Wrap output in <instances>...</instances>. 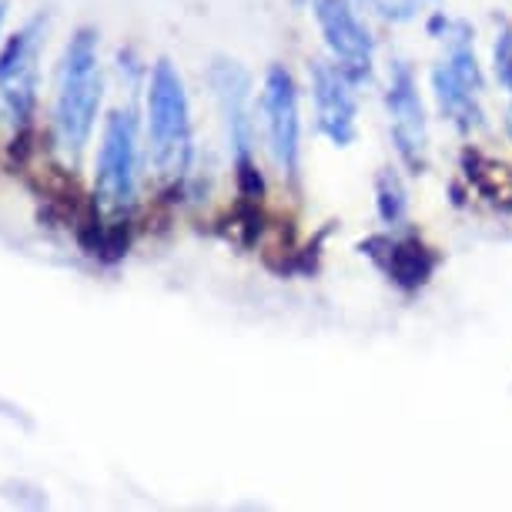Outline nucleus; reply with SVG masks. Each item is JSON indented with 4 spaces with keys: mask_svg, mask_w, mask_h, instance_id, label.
Returning a JSON list of instances; mask_svg holds the SVG:
<instances>
[{
    "mask_svg": "<svg viewBox=\"0 0 512 512\" xmlns=\"http://www.w3.org/2000/svg\"><path fill=\"white\" fill-rule=\"evenodd\" d=\"M101 98L104 77L98 57V34L91 27H81L64 47L54 88V141L71 164H77V158L88 148L94 124H98Z\"/></svg>",
    "mask_w": 512,
    "mask_h": 512,
    "instance_id": "f257e3e1",
    "label": "nucleus"
},
{
    "mask_svg": "<svg viewBox=\"0 0 512 512\" xmlns=\"http://www.w3.org/2000/svg\"><path fill=\"white\" fill-rule=\"evenodd\" d=\"M429 34L446 44V61L432 67V98H436L439 114L459 131L482 128L486 124V111H482L486 77L472 51L469 24L456 21L446 11H436L429 17Z\"/></svg>",
    "mask_w": 512,
    "mask_h": 512,
    "instance_id": "f03ea898",
    "label": "nucleus"
},
{
    "mask_svg": "<svg viewBox=\"0 0 512 512\" xmlns=\"http://www.w3.org/2000/svg\"><path fill=\"white\" fill-rule=\"evenodd\" d=\"M148 158L154 171L168 181H181L195 161L191 101L178 67L164 57L148 77Z\"/></svg>",
    "mask_w": 512,
    "mask_h": 512,
    "instance_id": "7ed1b4c3",
    "label": "nucleus"
},
{
    "mask_svg": "<svg viewBox=\"0 0 512 512\" xmlns=\"http://www.w3.org/2000/svg\"><path fill=\"white\" fill-rule=\"evenodd\" d=\"M98 175H94V195L104 208L124 211L138 198V171H141V134L134 108H114L104 121L101 148H98Z\"/></svg>",
    "mask_w": 512,
    "mask_h": 512,
    "instance_id": "20e7f679",
    "label": "nucleus"
},
{
    "mask_svg": "<svg viewBox=\"0 0 512 512\" xmlns=\"http://www.w3.org/2000/svg\"><path fill=\"white\" fill-rule=\"evenodd\" d=\"M47 21L34 17L14 37H7L0 51V114L24 128L37 108V81H41V47H44Z\"/></svg>",
    "mask_w": 512,
    "mask_h": 512,
    "instance_id": "39448f33",
    "label": "nucleus"
},
{
    "mask_svg": "<svg viewBox=\"0 0 512 512\" xmlns=\"http://www.w3.org/2000/svg\"><path fill=\"white\" fill-rule=\"evenodd\" d=\"M262 121H265V141L272 154L278 175L285 181H298L302 171V114H298V88L288 67L272 64L262 84Z\"/></svg>",
    "mask_w": 512,
    "mask_h": 512,
    "instance_id": "423d86ee",
    "label": "nucleus"
},
{
    "mask_svg": "<svg viewBox=\"0 0 512 512\" xmlns=\"http://www.w3.org/2000/svg\"><path fill=\"white\" fill-rule=\"evenodd\" d=\"M298 4L312 7L328 57H332L355 84L372 81L375 37L369 27H365L359 11L352 7V0H298Z\"/></svg>",
    "mask_w": 512,
    "mask_h": 512,
    "instance_id": "0eeeda50",
    "label": "nucleus"
},
{
    "mask_svg": "<svg viewBox=\"0 0 512 512\" xmlns=\"http://www.w3.org/2000/svg\"><path fill=\"white\" fill-rule=\"evenodd\" d=\"M385 111H389V131L399 158L412 175H422L429 164V118L419 98V81L405 61H392L389 88H385Z\"/></svg>",
    "mask_w": 512,
    "mask_h": 512,
    "instance_id": "6e6552de",
    "label": "nucleus"
},
{
    "mask_svg": "<svg viewBox=\"0 0 512 512\" xmlns=\"http://www.w3.org/2000/svg\"><path fill=\"white\" fill-rule=\"evenodd\" d=\"M208 84H211V91H215L221 118H225L231 158H235V164L255 161L251 158V151H255V118H251V77H248V71L238 61L215 57L208 67Z\"/></svg>",
    "mask_w": 512,
    "mask_h": 512,
    "instance_id": "1a4fd4ad",
    "label": "nucleus"
},
{
    "mask_svg": "<svg viewBox=\"0 0 512 512\" xmlns=\"http://www.w3.org/2000/svg\"><path fill=\"white\" fill-rule=\"evenodd\" d=\"M312 101L318 131L325 134L335 148H349L359 134V101H355V81L338 67L332 57L315 61L312 71Z\"/></svg>",
    "mask_w": 512,
    "mask_h": 512,
    "instance_id": "9d476101",
    "label": "nucleus"
},
{
    "mask_svg": "<svg viewBox=\"0 0 512 512\" xmlns=\"http://www.w3.org/2000/svg\"><path fill=\"white\" fill-rule=\"evenodd\" d=\"M382 248L385 251L362 248V255H369L375 265H382L385 275H389L395 285L419 288L429 282L432 268H436V255H432L419 238H385L382 235Z\"/></svg>",
    "mask_w": 512,
    "mask_h": 512,
    "instance_id": "9b49d317",
    "label": "nucleus"
},
{
    "mask_svg": "<svg viewBox=\"0 0 512 512\" xmlns=\"http://www.w3.org/2000/svg\"><path fill=\"white\" fill-rule=\"evenodd\" d=\"M375 208H379L382 225L399 228L405 218H409V191H405V181L399 178V171L382 168L375 175Z\"/></svg>",
    "mask_w": 512,
    "mask_h": 512,
    "instance_id": "f8f14e48",
    "label": "nucleus"
},
{
    "mask_svg": "<svg viewBox=\"0 0 512 512\" xmlns=\"http://www.w3.org/2000/svg\"><path fill=\"white\" fill-rule=\"evenodd\" d=\"M492 71H496V81L509 91V118L506 128L512 134V31H502L492 44Z\"/></svg>",
    "mask_w": 512,
    "mask_h": 512,
    "instance_id": "ddd939ff",
    "label": "nucleus"
},
{
    "mask_svg": "<svg viewBox=\"0 0 512 512\" xmlns=\"http://www.w3.org/2000/svg\"><path fill=\"white\" fill-rule=\"evenodd\" d=\"M4 21H7V0H0V31H4Z\"/></svg>",
    "mask_w": 512,
    "mask_h": 512,
    "instance_id": "4468645a",
    "label": "nucleus"
},
{
    "mask_svg": "<svg viewBox=\"0 0 512 512\" xmlns=\"http://www.w3.org/2000/svg\"><path fill=\"white\" fill-rule=\"evenodd\" d=\"M355 4H369V7H379L382 0H355Z\"/></svg>",
    "mask_w": 512,
    "mask_h": 512,
    "instance_id": "2eb2a0df",
    "label": "nucleus"
}]
</instances>
